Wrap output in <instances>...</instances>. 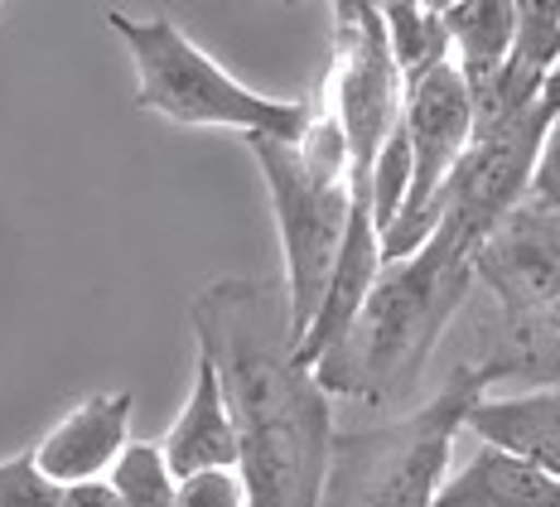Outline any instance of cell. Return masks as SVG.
Here are the masks:
<instances>
[{"mask_svg": "<svg viewBox=\"0 0 560 507\" xmlns=\"http://www.w3.org/2000/svg\"><path fill=\"white\" fill-rule=\"evenodd\" d=\"M198 358L223 377L237 426V479L252 507H324L334 459L329 392L300 362L285 286L223 276L189 304Z\"/></svg>", "mask_w": 560, "mask_h": 507, "instance_id": "obj_1", "label": "cell"}, {"mask_svg": "<svg viewBox=\"0 0 560 507\" xmlns=\"http://www.w3.org/2000/svg\"><path fill=\"white\" fill-rule=\"evenodd\" d=\"M474 290V246L440 222L416 256L382 270L348 338L314 362L329 396L387 401L425 372L440 334Z\"/></svg>", "mask_w": 560, "mask_h": 507, "instance_id": "obj_2", "label": "cell"}, {"mask_svg": "<svg viewBox=\"0 0 560 507\" xmlns=\"http://www.w3.org/2000/svg\"><path fill=\"white\" fill-rule=\"evenodd\" d=\"M517 368V348L488 353L483 362H459L450 382L411 416L338 435L329 483H324V507H435L445 464L469 411L488 396L498 377Z\"/></svg>", "mask_w": 560, "mask_h": 507, "instance_id": "obj_3", "label": "cell"}, {"mask_svg": "<svg viewBox=\"0 0 560 507\" xmlns=\"http://www.w3.org/2000/svg\"><path fill=\"white\" fill-rule=\"evenodd\" d=\"M107 25L116 39L126 44L136 68V102L145 112L165 116L174 126H218V131H237L247 140H300L310 126L305 102H280L266 92L247 88L218 64L213 54H203L198 44L165 15H121L107 10Z\"/></svg>", "mask_w": 560, "mask_h": 507, "instance_id": "obj_4", "label": "cell"}, {"mask_svg": "<svg viewBox=\"0 0 560 507\" xmlns=\"http://www.w3.org/2000/svg\"><path fill=\"white\" fill-rule=\"evenodd\" d=\"M256 164L266 174L271 194V218L280 256H285V304H290V334L295 344L310 334L324 295H329L338 252L348 238V214H353V184H324L314 180L300 160L295 140H247Z\"/></svg>", "mask_w": 560, "mask_h": 507, "instance_id": "obj_5", "label": "cell"}, {"mask_svg": "<svg viewBox=\"0 0 560 507\" xmlns=\"http://www.w3.org/2000/svg\"><path fill=\"white\" fill-rule=\"evenodd\" d=\"M334 49H329V78L319 97L329 102L353 150V184H368L387 136L401 126L406 112V78L392 58L387 20L382 5L363 0H338L329 10Z\"/></svg>", "mask_w": 560, "mask_h": 507, "instance_id": "obj_6", "label": "cell"}, {"mask_svg": "<svg viewBox=\"0 0 560 507\" xmlns=\"http://www.w3.org/2000/svg\"><path fill=\"white\" fill-rule=\"evenodd\" d=\"M406 140H411V194L396 218V228L382 238V262L396 266L416 256L435 232V208L445 184L454 180L459 160L474 146V92L464 82L459 64L445 58L416 82H406Z\"/></svg>", "mask_w": 560, "mask_h": 507, "instance_id": "obj_7", "label": "cell"}, {"mask_svg": "<svg viewBox=\"0 0 560 507\" xmlns=\"http://www.w3.org/2000/svg\"><path fill=\"white\" fill-rule=\"evenodd\" d=\"M474 286L498 300L508 329H532L560 304V214L522 204L474 252Z\"/></svg>", "mask_w": 560, "mask_h": 507, "instance_id": "obj_8", "label": "cell"}, {"mask_svg": "<svg viewBox=\"0 0 560 507\" xmlns=\"http://www.w3.org/2000/svg\"><path fill=\"white\" fill-rule=\"evenodd\" d=\"M131 411H136V396L126 392V387H116V392H92L34 445L30 450L34 464L54 483H63V488L107 479L112 464L121 459V450L131 445Z\"/></svg>", "mask_w": 560, "mask_h": 507, "instance_id": "obj_9", "label": "cell"}, {"mask_svg": "<svg viewBox=\"0 0 560 507\" xmlns=\"http://www.w3.org/2000/svg\"><path fill=\"white\" fill-rule=\"evenodd\" d=\"M165 459L174 479L194 474H237V426H232L223 377L208 358L194 362V392L184 401L179 420L165 435Z\"/></svg>", "mask_w": 560, "mask_h": 507, "instance_id": "obj_10", "label": "cell"}, {"mask_svg": "<svg viewBox=\"0 0 560 507\" xmlns=\"http://www.w3.org/2000/svg\"><path fill=\"white\" fill-rule=\"evenodd\" d=\"M464 430L560 483V387H536L522 396H483Z\"/></svg>", "mask_w": 560, "mask_h": 507, "instance_id": "obj_11", "label": "cell"}, {"mask_svg": "<svg viewBox=\"0 0 560 507\" xmlns=\"http://www.w3.org/2000/svg\"><path fill=\"white\" fill-rule=\"evenodd\" d=\"M435 507H560V483L517 454L478 445L469 464L440 483Z\"/></svg>", "mask_w": 560, "mask_h": 507, "instance_id": "obj_12", "label": "cell"}, {"mask_svg": "<svg viewBox=\"0 0 560 507\" xmlns=\"http://www.w3.org/2000/svg\"><path fill=\"white\" fill-rule=\"evenodd\" d=\"M445 25L454 44V64H459L469 92L488 88L503 73L508 54H512V34H517V5L512 0H450L445 5Z\"/></svg>", "mask_w": 560, "mask_h": 507, "instance_id": "obj_13", "label": "cell"}, {"mask_svg": "<svg viewBox=\"0 0 560 507\" xmlns=\"http://www.w3.org/2000/svg\"><path fill=\"white\" fill-rule=\"evenodd\" d=\"M382 20H387V44L406 82H416L435 64L454 58L445 5H416V0L411 5H382Z\"/></svg>", "mask_w": 560, "mask_h": 507, "instance_id": "obj_14", "label": "cell"}, {"mask_svg": "<svg viewBox=\"0 0 560 507\" xmlns=\"http://www.w3.org/2000/svg\"><path fill=\"white\" fill-rule=\"evenodd\" d=\"M112 493L121 507H174V498H179V479H174L170 459L160 445H126L121 459L112 464Z\"/></svg>", "mask_w": 560, "mask_h": 507, "instance_id": "obj_15", "label": "cell"}, {"mask_svg": "<svg viewBox=\"0 0 560 507\" xmlns=\"http://www.w3.org/2000/svg\"><path fill=\"white\" fill-rule=\"evenodd\" d=\"M63 483H54L34 464V454L0 459V507H58Z\"/></svg>", "mask_w": 560, "mask_h": 507, "instance_id": "obj_16", "label": "cell"}, {"mask_svg": "<svg viewBox=\"0 0 560 507\" xmlns=\"http://www.w3.org/2000/svg\"><path fill=\"white\" fill-rule=\"evenodd\" d=\"M527 208H536V214H560V116L546 126L541 150H536L532 184H527Z\"/></svg>", "mask_w": 560, "mask_h": 507, "instance_id": "obj_17", "label": "cell"}, {"mask_svg": "<svg viewBox=\"0 0 560 507\" xmlns=\"http://www.w3.org/2000/svg\"><path fill=\"white\" fill-rule=\"evenodd\" d=\"M174 507H252V503L237 474H194V479H179Z\"/></svg>", "mask_w": 560, "mask_h": 507, "instance_id": "obj_18", "label": "cell"}, {"mask_svg": "<svg viewBox=\"0 0 560 507\" xmlns=\"http://www.w3.org/2000/svg\"><path fill=\"white\" fill-rule=\"evenodd\" d=\"M58 507H121V503H116L112 483L97 479V483H73V488H63V503Z\"/></svg>", "mask_w": 560, "mask_h": 507, "instance_id": "obj_19", "label": "cell"}, {"mask_svg": "<svg viewBox=\"0 0 560 507\" xmlns=\"http://www.w3.org/2000/svg\"><path fill=\"white\" fill-rule=\"evenodd\" d=\"M536 116H541L546 126L560 116V58H556V68H551V78H546V88H541V102H536Z\"/></svg>", "mask_w": 560, "mask_h": 507, "instance_id": "obj_20", "label": "cell"}, {"mask_svg": "<svg viewBox=\"0 0 560 507\" xmlns=\"http://www.w3.org/2000/svg\"><path fill=\"white\" fill-rule=\"evenodd\" d=\"M512 334L532 338V344H541V338H556V344H560V304H556L551 314H541V320H536L532 329H512Z\"/></svg>", "mask_w": 560, "mask_h": 507, "instance_id": "obj_21", "label": "cell"}]
</instances>
